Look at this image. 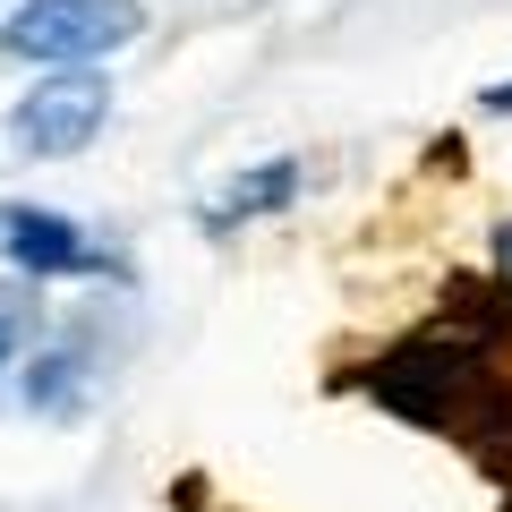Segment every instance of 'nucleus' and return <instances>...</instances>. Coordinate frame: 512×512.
<instances>
[{"label":"nucleus","mask_w":512,"mask_h":512,"mask_svg":"<svg viewBox=\"0 0 512 512\" xmlns=\"http://www.w3.org/2000/svg\"><path fill=\"white\" fill-rule=\"evenodd\" d=\"M146 35L137 0H26L18 18H0V52L35 60V69H86Z\"/></svg>","instance_id":"nucleus-1"},{"label":"nucleus","mask_w":512,"mask_h":512,"mask_svg":"<svg viewBox=\"0 0 512 512\" xmlns=\"http://www.w3.org/2000/svg\"><path fill=\"white\" fill-rule=\"evenodd\" d=\"M103 120H111V77L103 69H52V77H35V86L18 94L9 137H18V154H35V163H69V154H86L94 137H103Z\"/></svg>","instance_id":"nucleus-2"},{"label":"nucleus","mask_w":512,"mask_h":512,"mask_svg":"<svg viewBox=\"0 0 512 512\" xmlns=\"http://www.w3.org/2000/svg\"><path fill=\"white\" fill-rule=\"evenodd\" d=\"M0 256L18 274L69 282V274H111V256H94V239L77 222H60L52 205H0Z\"/></svg>","instance_id":"nucleus-3"},{"label":"nucleus","mask_w":512,"mask_h":512,"mask_svg":"<svg viewBox=\"0 0 512 512\" xmlns=\"http://www.w3.org/2000/svg\"><path fill=\"white\" fill-rule=\"evenodd\" d=\"M299 154H274V163H248V171H231V180L205 197V231H231V222H265V214H282V205L299 197Z\"/></svg>","instance_id":"nucleus-4"},{"label":"nucleus","mask_w":512,"mask_h":512,"mask_svg":"<svg viewBox=\"0 0 512 512\" xmlns=\"http://www.w3.org/2000/svg\"><path fill=\"white\" fill-rule=\"evenodd\" d=\"M77 402H86V350H43V359L26 367V410L77 419Z\"/></svg>","instance_id":"nucleus-5"},{"label":"nucleus","mask_w":512,"mask_h":512,"mask_svg":"<svg viewBox=\"0 0 512 512\" xmlns=\"http://www.w3.org/2000/svg\"><path fill=\"white\" fill-rule=\"evenodd\" d=\"M495 282H504V291H512V222H504V231H495Z\"/></svg>","instance_id":"nucleus-6"},{"label":"nucleus","mask_w":512,"mask_h":512,"mask_svg":"<svg viewBox=\"0 0 512 512\" xmlns=\"http://www.w3.org/2000/svg\"><path fill=\"white\" fill-rule=\"evenodd\" d=\"M478 103H487V111H512V86H487Z\"/></svg>","instance_id":"nucleus-7"},{"label":"nucleus","mask_w":512,"mask_h":512,"mask_svg":"<svg viewBox=\"0 0 512 512\" xmlns=\"http://www.w3.org/2000/svg\"><path fill=\"white\" fill-rule=\"evenodd\" d=\"M0 367H9V316H0Z\"/></svg>","instance_id":"nucleus-8"}]
</instances>
